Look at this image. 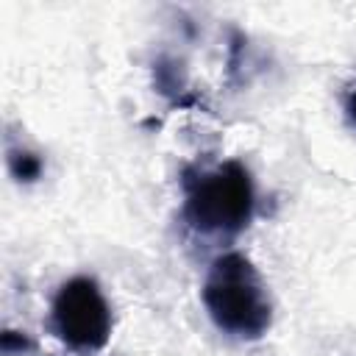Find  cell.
<instances>
[{
  "instance_id": "cell-1",
  "label": "cell",
  "mask_w": 356,
  "mask_h": 356,
  "mask_svg": "<svg viewBox=\"0 0 356 356\" xmlns=\"http://www.w3.org/2000/svg\"><path fill=\"white\" fill-rule=\"evenodd\" d=\"M203 300L217 328L256 339L270 325V300L253 264L242 253L220 256L206 278Z\"/></svg>"
},
{
  "instance_id": "cell-2",
  "label": "cell",
  "mask_w": 356,
  "mask_h": 356,
  "mask_svg": "<svg viewBox=\"0 0 356 356\" xmlns=\"http://www.w3.org/2000/svg\"><path fill=\"white\" fill-rule=\"evenodd\" d=\"M253 189L248 170L236 161L217 167L214 172L200 175L186 197V217L200 231L231 234L250 220Z\"/></svg>"
},
{
  "instance_id": "cell-3",
  "label": "cell",
  "mask_w": 356,
  "mask_h": 356,
  "mask_svg": "<svg viewBox=\"0 0 356 356\" xmlns=\"http://www.w3.org/2000/svg\"><path fill=\"white\" fill-rule=\"evenodd\" d=\"M53 325L56 334L72 348H103L111 334V312L100 286L83 275L67 281L53 300Z\"/></svg>"
},
{
  "instance_id": "cell-4",
  "label": "cell",
  "mask_w": 356,
  "mask_h": 356,
  "mask_svg": "<svg viewBox=\"0 0 356 356\" xmlns=\"http://www.w3.org/2000/svg\"><path fill=\"white\" fill-rule=\"evenodd\" d=\"M39 159L36 156H31V153H22V159H14V172L19 175V178H25V181H31V178H36L39 175Z\"/></svg>"
},
{
  "instance_id": "cell-5",
  "label": "cell",
  "mask_w": 356,
  "mask_h": 356,
  "mask_svg": "<svg viewBox=\"0 0 356 356\" xmlns=\"http://www.w3.org/2000/svg\"><path fill=\"white\" fill-rule=\"evenodd\" d=\"M350 117H353V120H356V95H353V97H350Z\"/></svg>"
}]
</instances>
